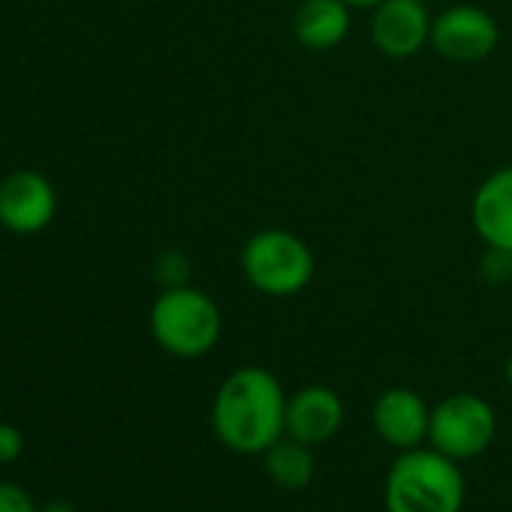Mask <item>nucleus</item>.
<instances>
[{
	"label": "nucleus",
	"instance_id": "nucleus-16",
	"mask_svg": "<svg viewBox=\"0 0 512 512\" xmlns=\"http://www.w3.org/2000/svg\"><path fill=\"white\" fill-rule=\"evenodd\" d=\"M0 512H40V509L22 485L0 482Z\"/></svg>",
	"mask_w": 512,
	"mask_h": 512
},
{
	"label": "nucleus",
	"instance_id": "nucleus-19",
	"mask_svg": "<svg viewBox=\"0 0 512 512\" xmlns=\"http://www.w3.org/2000/svg\"><path fill=\"white\" fill-rule=\"evenodd\" d=\"M344 4L350 10H374L377 4H383V0H344Z\"/></svg>",
	"mask_w": 512,
	"mask_h": 512
},
{
	"label": "nucleus",
	"instance_id": "nucleus-2",
	"mask_svg": "<svg viewBox=\"0 0 512 512\" xmlns=\"http://www.w3.org/2000/svg\"><path fill=\"white\" fill-rule=\"evenodd\" d=\"M464 497L467 485L458 461L431 446L401 452L383 485L386 512H461Z\"/></svg>",
	"mask_w": 512,
	"mask_h": 512
},
{
	"label": "nucleus",
	"instance_id": "nucleus-4",
	"mask_svg": "<svg viewBox=\"0 0 512 512\" xmlns=\"http://www.w3.org/2000/svg\"><path fill=\"white\" fill-rule=\"evenodd\" d=\"M241 275L263 296L290 299L308 290L317 275L314 250L290 229H263L241 247Z\"/></svg>",
	"mask_w": 512,
	"mask_h": 512
},
{
	"label": "nucleus",
	"instance_id": "nucleus-1",
	"mask_svg": "<svg viewBox=\"0 0 512 512\" xmlns=\"http://www.w3.org/2000/svg\"><path fill=\"white\" fill-rule=\"evenodd\" d=\"M287 398L269 368H235L211 401L214 437L238 455H263L287 434Z\"/></svg>",
	"mask_w": 512,
	"mask_h": 512
},
{
	"label": "nucleus",
	"instance_id": "nucleus-14",
	"mask_svg": "<svg viewBox=\"0 0 512 512\" xmlns=\"http://www.w3.org/2000/svg\"><path fill=\"white\" fill-rule=\"evenodd\" d=\"M190 263H187V256L178 253V250H166L157 256V263H154V281L163 287V290H172V287H187L190 281Z\"/></svg>",
	"mask_w": 512,
	"mask_h": 512
},
{
	"label": "nucleus",
	"instance_id": "nucleus-21",
	"mask_svg": "<svg viewBox=\"0 0 512 512\" xmlns=\"http://www.w3.org/2000/svg\"><path fill=\"white\" fill-rule=\"evenodd\" d=\"M293 512H311V509H293Z\"/></svg>",
	"mask_w": 512,
	"mask_h": 512
},
{
	"label": "nucleus",
	"instance_id": "nucleus-11",
	"mask_svg": "<svg viewBox=\"0 0 512 512\" xmlns=\"http://www.w3.org/2000/svg\"><path fill=\"white\" fill-rule=\"evenodd\" d=\"M470 220L485 247L512 253V166L494 169L473 193Z\"/></svg>",
	"mask_w": 512,
	"mask_h": 512
},
{
	"label": "nucleus",
	"instance_id": "nucleus-12",
	"mask_svg": "<svg viewBox=\"0 0 512 512\" xmlns=\"http://www.w3.org/2000/svg\"><path fill=\"white\" fill-rule=\"evenodd\" d=\"M350 13L344 0H302L293 16V34L305 49L329 52L347 40Z\"/></svg>",
	"mask_w": 512,
	"mask_h": 512
},
{
	"label": "nucleus",
	"instance_id": "nucleus-5",
	"mask_svg": "<svg viewBox=\"0 0 512 512\" xmlns=\"http://www.w3.org/2000/svg\"><path fill=\"white\" fill-rule=\"evenodd\" d=\"M497 434V413L494 407L473 395V392H455L437 401L431 407V425H428V446L452 461H470L479 458Z\"/></svg>",
	"mask_w": 512,
	"mask_h": 512
},
{
	"label": "nucleus",
	"instance_id": "nucleus-7",
	"mask_svg": "<svg viewBox=\"0 0 512 512\" xmlns=\"http://www.w3.org/2000/svg\"><path fill=\"white\" fill-rule=\"evenodd\" d=\"M431 22L425 0H383L371 10V43L392 61H407L431 43Z\"/></svg>",
	"mask_w": 512,
	"mask_h": 512
},
{
	"label": "nucleus",
	"instance_id": "nucleus-9",
	"mask_svg": "<svg viewBox=\"0 0 512 512\" xmlns=\"http://www.w3.org/2000/svg\"><path fill=\"white\" fill-rule=\"evenodd\" d=\"M371 425L377 437L398 449H419L428 443V425H431V407L425 398L407 386H395L377 395L374 410H371Z\"/></svg>",
	"mask_w": 512,
	"mask_h": 512
},
{
	"label": "nucleus",
	"instance_id": "nucleus-8",
	"mask_svg": "<svg viewBox=\"0 0 512 512\" xmlns=\"http://www.w3.org/2000/svg\"><path fill=\"white\" fill-rule=\"evenodd\" d=\"M58 211V193L52 181L34 169L10 172L0 181V226L16 235L43 232Z\"/></svg>",
	"mask_w": 512,
	"mask_h": 512
},
{
	"label": "nucleus",
	"instance_id": "nucleus-18",
	"mask_svg": "<svg viewBox=\"0 0 512 512\" xmlns=\"http://www.w3.org/2000/svg\"><path fill=\"white\" fill-rule=\"evenodd\" d=\"M40 512H79V509H76V503H70V500H49Z\"/></svg>",
	"mask_w": 512,
	"mask_h": 512
},
{
	"label": "nucleus",
	"instance_id": "nucleus-6",
	"mask_svg": "<svg viewBox=\"0 0 512 512\" xmlns=\"http://www.w3.org/2000/svg\"><path fill=\"white\" fill-rule=\"evenodd\" d=\"M500 43V28L491 13L473 4H455L434 16L431 22V49L455 64L485 61Z\"/></svg>",
	"mask_w": 512,
	"mask_h": 512
},
{
	"label": "nucleus",
	"instance_id": "nucleus-17",
	"mask_svg": "<svg viewBox=\"0 0 512 512\" xmlns=\"http://www.w3.org/2000/svg\"><path fill=\"white\" fill-rule=\"evenodd\" d=\"M25 449V437L16 425L0 422V464H10L22 455Z\"/></svg>",
	"mask_w": 512,
	"mask_h": 512
},
{
	"label": "nucleus",
	"instance_id": "nucleus-15",
	"mask_svg": "<svg viewBox=\"0 0 512 512\" xmlns=\"http://www.w3.org/2000/svg\"><path fill=\"white\" fill-rule=\"evenodd\" d=\"M479 272L488 284H506L512 281V253L500 250V247H485L482 260H479Z\"/></svg>",
	"mask_w": 512,
	"mask_h": 512
},
{
	"label": "nucleus",
	"instance_id": "nucleus-10",
	"mask_svg": "<svg viewBox=\"0 0 512 512\" xmlns=\"http://www.w3.org/2000/svg\"><path fill=\"white\" fill-rule=\"evenodd\" d=\"M344 419V401L332 386H302L287 398V434L314 449L335 440Z\"/></svg>",
	"mask_w": 512,
	"mask_h": 512
},
{
	"label": "nucleus",
	"instance_id": "nucleus-20",
	"mask_svg": "<svg viewBox=\"0 0 512 512\" xmlns=\"http://www.w3.org/2000/svg\"><path fill=\"white\" fill-rule=\"evenodd\" d=\"M506 383H509V389H512V353H509V359H506Z\"/></svg>",
	"mask_w": 512,
	"mask_h": 512
},
{
	"label": "nucleus",
	"instance_id": "nucleus-13",
	"mask_svg": "<svg viewBox=\"0 0 512 512\" xmlns=\"http://www.w3.org/2000/svg\"><path fill=\"white\" fill-rule=\"evenodd\" d=\"M260 458H263L266 476L284 491H302L314 482V473H317L314 446H308L290 434L275 440Z\"/></svg>",
	"mask_w": 512,
	"mask_h": 512
},
{
	"label": "nucleus",
	"instance_id": "nucleus-22",
	"mask_svg": "<svg viewBox=\"0 0 512 512\" xmlns=\"http://www.w3.org/2000/svg\"><path fill=\"white\" fill-rule=\"evenodd\" d=\"M425 4H431V0H425Z\"/></svg>",
	"mask_w": 512,
	"mask_h": 512
},
{
	"label": "nucleus",
	"instance_id": "nucleus-3",
	"mask_svg": "<svg viewBox=\"0 0 512 512\" xmlns=\"http://www.w3.org/2000/svg\"><path fill=\"white\" fill-rule=\"evenodd\" d=\"M151 338L175 359H202L223 335V314L217 302L196 287L160 290L148 314Z\"/></svg>",
	"mask_w": 512,
	"mask_h": 512
}]
</instances>
